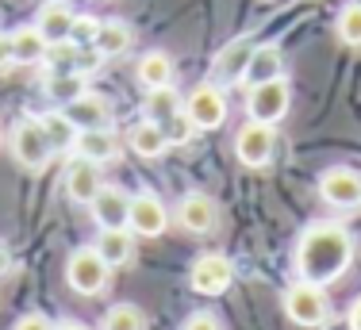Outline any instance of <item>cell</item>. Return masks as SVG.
Listing matches in <instances>:
<instances>
[{
	"label": "cell",
	"instance_id": "obj_1",
	"mask_svg": "<svg viewBox=\"0 0 361 330\" xmlns=\"http://www.w3.org/2000/svg\"><path fill=\"white\" fill-rule=\"evenodd\" d=\"M354 262V238L338 223H312L296 242V273L300 281L331 284Z\"/></svg>",
	"mask_w": 361,
	"mask_h": 330
},
{
	"label": "cell",
	"instance_id": "obj_2",
	"mask_svg": "<svg viewBox=\"0 0 361 330\" xmlns=\"http://www.w3.org/2000/svg\"><path fill=\"white\" fill-rule=\"evenodd\" d=\"M108 276H111V265L97 254V246L73 250V257L66 262V281H70V288L81 292V296H97V292H104Z\"/></svg>",
	"mask_w": 361,
	"mask_h": 330
},
{
	"label": "cell",
	"instance_id": "obj_3",
	"mask_svg": "<svg viewBox=\"0 0 361 330\" xmlns=\"http://www.w3.org/2000/svg\"><path fill=\"white\" fill-rule=\"evenodd\" d=\"M285 311L296 326H323L326 315H331V303H326V292L323 284H312V281H296L292 288L285 292Z\"/></svg>",
	"mask_w": 361,
	"mask_h": 330
},
{
	"label": "cell",
	"instance_id": "obj_4",
	"mask_svg": "<svg viewBox=\"0 0 361 330\" xmlns=\"http://www.w3.org/2000/svg\"><path fill=\"white\" fill-rule=\"evenodd\" d=\"M12 154H16V161H20L23 169H42V165L50 161V154H54V142H50V135H47V123L35 119V116L20 119L16 131H12Z\"/></svg>",
	"mask_w": 361,
	"mask_h": 330
},
{
	"label": "cell",
	"instance_id": "obj_5",
	"mask_svg": "<svg viewBox=\"0 0 361 330\" xmlns=\"http://www.w3.org/2000/svg\"><path fill=\"white\" fill-rule=\"evenodd\" d=\"M292 104V92H288V81L285 77H273V81H262V85H250V100H246V111H250V119L257 123H281L285 119Z\"/></svg>",
	"mask_w": 361,
	"mask_h": 330
},
{
	"label": "cell",
	"instance_id": "obj_6",
	"mask_svg": "<svg viewBox=\"0 0 361 330\" xmlns=\"http://www.w3.org/2000/svg\"><path fill=\"white\" fill-rule=\"evenodd\" d=\"M185 116L196 123V131H216L227 123V97H223L219 85H196L185 100Z\"/></svg>",
	"mask_w": 361,
	"mask_h": 330
},
{
	"label": "cell",
	"instance_id": "obj_7",
	"mask_svg": "<svg viewBox=\"0 0 361 330\" xmlns=\"http://www.w3.org/2000/svg\"><path fill=\"white\" fill-rule=\"evenodd\" d=\"M231 281H235V265L223 254H200L192 262V269H188V284L200 296H219V292L231 288Z\"/></svg>",
	"mask_w": 361,
	"mask_h": 330
},
{
	"label": "cell",
	"instance_id": "obj_8",
	"mask_svg": "<svg viewBox=\"0 0 361 330\" xmlns=\"http://www.w3.org/2000/svg\"><path fill=\"white\" fill-rule=\"evenodd\" d=\"M319 196L331 207L354 212V207H361V173H354V169H326L323 181H319Z\"/></svg>",
	"mask_w": 361,
	"mask_h": 330
},
{
	"label": "cell",
	"instance_id": "obj_9",
	"mask_svg": "<svg viewBox=\"0 0 361 330\" xmlns=\"http://www.w3.org/2000/svg\"><path fill=\"white\" fill-rule=\"evenodd\" d=\"M62 116L70 119L77 131H97V127H108L111 123V104L100 97V92L85 89L81 97H73L70 104H62Z\"/></svg>",
	"mask_w": 361,
	"mask_h": 330
},
{
	"label": "cell",
	"instance_id": "obj_10",
	"mask_svg": "<svg viewBox=\"0 0 361 330\" xmlns=\"http://www.w3.org/2000/svg\"><path fill=\"white\" fill-rule=\"evenodd\" d=\"M235 154H238V161L250 165V169L269 165V158H273V127L250 119V123L238 131V138H235Z\"/></svg>",
	"mask_w": 361,
	"mask_h": 330
},
{
	"label": "cell",
	"instance_id": "obj_11",
	"mask_svg": "<svg viewBox=\"0 0 361 330\" xmlns=\"http://www.w3.org/2000/svg\"><path fill=\"white\" fill-rule=\"evenodd\" d=\"M169 223L166 215V204H161L154 192H139L131 196V212H127V231L131 234H142V238H154V234H161Z\"/></svg>",
	"mask_w": 361,
	"mask_h": 330
},
{
	"label": "cell",
	"instance_id": "obj_12",
	"mask_svg": "<svg viewBox=\"0 0 361 330\" xmlns=\"http://www.w3.org/2000/svg\"><path fill=\"white\" fill-rule=\"evenodd\" d=\"M89 207H92V219L100 223V231H119V227H127L131 196H127L123 188H116V185H104Z\"/></svg>",
	"mask_w": 361,
	"mask_h": 330
},
{
	"label": "cell",
	"instance_id": "obj_13",
	"mask_svg": "<svg viewBox=\"0 0 361 330\" xmlns=\"http://www.w3.org/2000/svg\"><path fill=\"white\" fill-rule=\"evenodd\" d=\"M177 219H180V227H185V231L208 234V231H216V223H219V207H216V200H212V196L188 192L185 200H180V207H177Z\"/></svg>",
	"mask_w": 361,
	"mask_h": 330
},
{
	"label": "cell",
	"instance_id": "obj_14",
	"mask_svg": "<svg viewBox=\"0 0 361 330\" xmlns=\"http://www.w3.org/2000/svg\"><path fill=\"white\" fill-rule=\"evenodd\" d=\"M73 20H77V12L66 4V0H47V4L39 8V16H35V28L42 31L47 42H66L73 35Z\"/></svg>",
	"mask_w": 361,
	"mask_h": 330
},
{
	"label": "cell",
	"instance_id": "obj_15",
	"mask_svg": "<svg viewBox=\"0 0 361 330\" xmlns=\"http://www.w3.org/2000/svg\"><path fill=\"white\" fill-rule=\"evenodd\" d=\"M100 188H104V181H100L97 161L77 158L70 165V173H66V192H70V200H73V204H92Z\"/></svg>",
	"mask_w": 361,
	"mask_h": 330
},
{
	"label": "cell",
	"instance_id": "obj_16",
	"mask_svg": "<svg viewBox=\"0 0 361 330\" xmlns=\"http://www.w3.org/2000/svg\"><path fill=\"white\" fill-rule=\"evenodd\" d=\"M250 54H254V42L250 39H235L227 42V47L216 54V66H212V73H216V81H243L246 77V66H250Z\"/></svg>",
	"mask_w": 361,
	"mask_h": 330
},
{
	"label": "cell",
	"instance_id": "obj_17",
	"mask_svg": "<svg viewBox=\"0 0 361 330\" xmlns=\"http://www.w3.org/2000/svg\"><path fill=\"white\" fill-rule=\"evenodd\" d=\"M73 150H77V158H89V161L104 165V161L116 158L119 142H116V135H111L108 127H97V131H77Z\"/></svg>",
	"mask_w": 361,
	"mask_h": 330
},
{
	"label": "cell",
	"instance_id": "obj_18",
	"mask_svg": "<svg viewBox=\"0 0 361 330\" xmlns=\"http://www.w3.org/2000/svg\"><path fill=\"white\" fill-rule=\"evenodd\" d=\"M127 146H131L135 154H142V158H161V154L169 150L166 127L154 123V119H142L139 127H131V135H127Z\"/></svg>",
	"mask_w": 361,
	"mask_h": 330
},
{
	"label": "cell",
	"instance_id": "obj_19",
	"mask_svg": "<svg viewBox=\"0 0 361 330\" xmlns=\"http://www.w3.org/2000/svg\"><path fill=\"white\" fill-rule=\"evenodd\" d=\"M97 254L104 257L111 269H123L127 262H131V254H135V238H131V231H127V227H119V231H100V238H97Z\"/></svg>",
	"mask_w": 361,
	"mask_h": 330
},
{
	"label": "cell",
	"instance_id": "obj_20",
	"mask_svg": "<svg viewBox=\"0 0 361 330\" xmlns=\"http://www.w3.org/2000/svg\"><path fill=\"white\" fill-rule=\"evenodd\" d=\"M131 28L123 20H100V31H97V42L92 47L100 50V58H119L131 50Z\"/></svg>",
	"mask_w": 361,
	"mask_h": 330
},
{
	"label": "cell",
	"instance_id": "obj_21",
	"mask_svg": "<svg viewBox=\"0 0 361 330\" xmlns=\"http://www.w3.org/2000/svg\"><path fill=\"white\" fill-rule=\"evenodd\" d=\"M47 50H50V42L42 39V31L31 23V28H20V31H12V54H16V62H23V66H35L47 58Z\"/></svg>",
	"mask_w": 361,
	"mask_h": 330
},
{
	"label": "cell",
	"instance_id": "obj_22",
	"mask_svg": "<svg viewBox=\"0 0 361 330\" xmlns=\"http://www.w3.org/2000/svg\"><path fill=\"white\" fill-rule=\"evenodd\" d=\"M169 81H173V58L161 54V50L142 54V62H139V85L142 89H166Z\"/></svg>",
	"mask_w": 361,
	"mask_h": 330
},
{
	"label": "cell",
	"instance_id": "obj_23",
	"mask_svg": "<svg viewBox=\"0 0 361 330\" xmlns=\"http://www.w3.org/2000/svg\"><path fill=\"white\" fill-rule=\"evenodd\" d=\"M273 77H281V50L277 47H254L250 54V66H246V85H262V81H273Z\"/></svg>",
	"mask_w": 361,
	"mask_h": 330
},
{
	"label": "cell",
	"instance_id": "obj_24",
	"mask_svg": "<svg viewBox=\"0 0 361 330\" xmlns=\"http://www.w3.org/2000/svg\"><path fill=\"white\" fill-rule=\"evenodd\" d=\"M142 111H146V119H154V123H166L169 116H177V111H180V97L173 92V85H166V89H146Z\"/></svg>",
	"mask_w": 361,
	"mask_h": 330
},
{
	"label": "cell",
	"instance_id": "obj_25",
	"mask_svg": "<svg viewBox=\"0 0 361 330\" xmlns=\"http://www.w3.org/2000/svg\"><path fill=\"white\" fill-rule=\"evenodd\" d=\"M100 330H146V319L135 303H116V307H108Z\"/></svg>",
	"mask_w": 361,
	"mask_h": 330
},
{
	"label": "cell",
	"instance_id": "obj_26",
	"mask_svg": "<svg viewBox=\"0 0 361 330\" xmlns=\"http://www.w3.org/2000/svg\"><path fill=\"white\" fill-rule=\"evenodd\" d=\"M47 92L58 104H70L73 97H81V92H85V81H81V73H50Z\"/></svg>",
	"mask_w": 361,
	"mask_h": 330
},
{
	"label": "cell",
	"instance_id": "obj_27",
	"mask_svg": "<svg viewBox=\"0 0 361 330\" xmlns=\"http://www.w3.org/2000/svg\"><path fill=\"white\" fill-rule=\"evenodd\" d=\"M338 39L346 47H361V4H346L338 12Z\"/></svg>",
	"mask_w": 361,
	"mask_h": 330
},
{
	"label": "cell",
	"instance_id": "obj_28",
	"mask_svg": "<svg viewBox=\"0 0 361 330\" xmlns=\"http://www.w3.org/2000/svg\"><path fill=\"white\" fill-rule=\"evenodd\" d=\"M161 127H166V138H169V146H185L188 138L196 135V123L185 116V111H177V116H169Z\"/></svg>",
	"mask_w": 361,
	"mask_h": 330
},
{
	"label": "cell",
	"instance_id": "obj_29",
	"mask_svg": "<svg viewBox=\"0 0 361 330\" xmlns=\"http://www.w3.org/2000/svg\"><path fill=\"white\" fill-rule=\"evenodd\" d=\"M42 123H47V135H50V142H54V150H58V146H73L77 127L66 116H50V119H42Z\"/></svg>",
	"mask_w": 361,
	"mask_h": 330
},
{
	"label": "cell",
	"instance_id": "obj_30",
	"mask_svg": "<svg viewBox=\"0 0 361 330\" xmlns=\"http://www.w3.org/2000/svg\"><path fill=\"white\" fill-rule=\"evenodd\" d=\"M97 31H100V20H97V16H77L70 42H77V47H92V42H97Z\"/></svg>",
	"mask_w": 361,
	"mask_h": 330
},
{
	"label": "cell",
	"instance_id": "obj_31",
	"mask_svg": "<svg viewBox=\"0 0 361 330\" xmlns=\"http://www.w3.org/2000/svg\"><path fill=\"white\" fill-rule=\"evenodd\" d=\"M16 330H58V326L50 323L47 315H23L20 323H16Z\"/></svg>",
	"mask_w": 361,
	"mask_h": 330
},
{
	"label": "cell",
	"instance_id": "obj_32",
	"mask_svg": "<svg viewBox=\"0 0 361 330\" xmlns=\"http://www.w3.org/2000/svg\"><path fill=\"white\" fill-rule=\"evenodd\" d=\"M16 66V54H12V31H0V69Z\"/></svg>",
	"mask_w": 361,
	"mask_h": 330
},
{
	"label": "cell",
	"instance_id": "obj_33",
	"mask_svg": "<svg viewBox=\"0 0 361 330\" xmlns=\"http://www.w3.org/2000/svg\"><path fill=\"white\" fill-rule=\"evenodd\" d=\"M185 330H219V323L208 315V311H196V315L185 323Z\"/></svg>",
	"mask_w": 361,
	"mask_h": 330
},
{
	"label": "cell",
	"instance_id": "obj_34",
	"mask_svg": "<svg viewBox=\"0 0 361 330\" xmlns=\"http://www.w3.org/2000/svg\"><path fill=\"white\" fill-rule=\"evenodd\" d=\"M8 269H12V250H8L4 242H0V276H4Z\"/></svg>",
	"mask_w": 361,
	"mask_h": 330
},
{
	"label": "cell",
	"instance_id": "obj_35",
	"mask_svg": "<svg viewBox=\"0 0 361 330\" xmlns=\"http://www.w3.org/2000/svg\"><path fill=\"white\" fill-rule=\"evenodd\" d=\"M350 330H361V300L350 307Z\"/></svg>",
	"mask_w": 361,
	"mask_h": 330
},
{
	"label": "cell",
	"instance_id": "obj_36",
	"mask_svg": "<svg viewBox=\"0 0 361 330\" xmlns=\"http://www.w3.org/2000/svg\"><path fill=\"white\" fill-rule=\"evenodd\" d=\"M58 330H89V326H81V323H58Z\"/></svg>",
	"mask_w": 361,
	"mask_h": 330
}]
</instances>
